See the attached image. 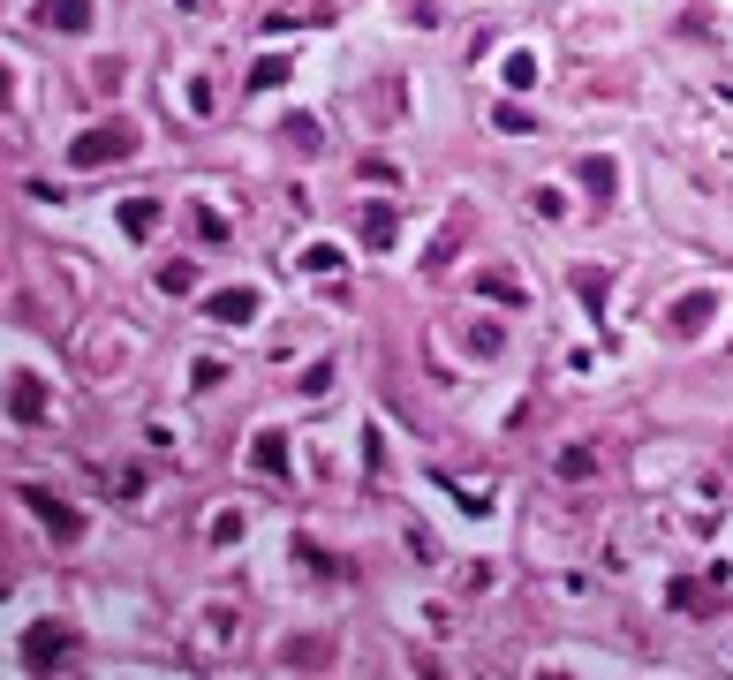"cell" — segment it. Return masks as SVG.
I'll list each match as a JSON object with an SVG mask.
<instances>
[{
	"instance_id": "cell-2",
	"label": "cell",
	"mask_w": 733,
	"mask_h": 680,
	"mask_svg": "<svg viewBox=\"0 0 733 680\" xmlns=\"http://www.w3.org/2000/svg\"><path fill=\"white\" fill-rule=\"evenodd\" d=\"M23 507H31V514H38V522H46L61 544H76V537H84V514H76L69 499H53L46 484H23Z\"/></svg>"
},
{
	"instance_id": "cell-14",
	"label": "cell",
	"mask_w": 733,
	"mask_h": 680,
	"mask_svg": "<svg viewBox=\"0 0 733 680\" xmlns=\"http://www.w3.org/2000/svg\"><path fill=\"white\" fill-rule=\"evenodd\" d=\"M582 182H590V197H605V189H613V167H605V159H590V167H582Z\"/></svg>"
},
{
	"instance_id": "cell-10",
	"label": "cell",
	"mask_w": 733,
	"mask_h": 680,
	"mask_svg": "<svg viewBox=\"0 0 733 680\" xmlns=\"http://www.w3.org/2000/svg\"><path fill=\"white\" fill-rule=\"evenodd\" d=\"M590 469H597V454H590V446H567V454H560V476H567V484H582Z\"/></svg>"
},
{
	"instance_id": "cell-1",
	"label": "cell",
	"mask_w": 733,
	"mask_h": 680,
	"mask_svg": "<svg viewBox=\"0 0 733 680\" xmlns=\"http://www.w3.org/2000/svg\"><path fill=\"white\" fill-rule=\"evenodd\" d=\"M137 152V129H129V121H99V129H84L69 144V167L76 174H91V167H106V159H129Z\"/></svg>"
},
{
	"instance_id": "cell-4",
	"label": "cell",
	"mask_w": 733,
	"mask_h": 680,
	"mask_svg": "<svg viewBox=\"0 0 733 680\" xmlns=\"http://www.w3.org/2000/svg\"><path fill=\"white\" fill-rule=\"evenodd\" d=\"M8 408H16V424H46V386L31 371H16L8 378Z\"/></svg>"
},
{
	"instance_id": "cell-15",
	"label": "cell",
	"mask_w": 733,
	"mask_h": 680,
	"mask_svg": "<svg viewBox=\"0 0 733 680\" xmlns=\"http://www.w3.org/2000/svg\"><path fill=\"white\" fill-rule=\"evenodd\" d=\"M0 106H8V68H0Z\"/></svg>"
},
{
	"instance_id": "cell-11",
	"label": "cell",
	"mask_w": 733,
	"mask_h": 680,
	"mask_svg": "<svg viewBox=\"0 0 733 680\" xmlns=\"http://www.w3.org/2000/svg\"><path fill=\"white\" fill-rule=\"evenodd\" d=\"M363 242H371V250H386V242H393V212H363Z\"/></svg>"
},
{
	"instance_id": "cell-3",
	"label": "cell",
	"mask_w": 733,
	"mask_h": 680,
	"mask_svg": "<svg viewBox=\"0 0 733 680\" xmlns=\"http://www.w3.org/2000/svg\"><path fill=\"white\" fill-rule=\"evenodd\" d=\"M61 650H76V628H61V620H38V628L23 635V658H31L38 673H53V665H61Z\"/></svg>"
},
{
	"instance_id": "cell-9",
	"label": "cell",
	"mask_w": 733,
	"mask_h": 680,
	"mask_svg": "<svg viewBox=\"0 0 733 680\" xmlns=\"http://www.w3.org/2000/svg\"><path fill=\"white\" fill-rule=\"evenodd\" d=\"M121 227H129V235H152V227H159V204H152V197H137L129 212H121Z\"/></svg>"
},
{
	"instance_id": "cell-6",
	"label": "cell",
	"mask_w": 733,
	"mask_h": 680,
	"mask_svg": "<svg viewBox=\"0 0 733 680\" xmlns=\"http://www.w3.org/2000/svg\"><path fill=\"white\" fill-rule=\"evenodd\" d=\"M205 318L242 325V318H257V295H250V288H227V295H212V303H205Z\"/></svg>"
},
{
	"instance_id": "cell-7",
	"label": "cell",
	"mask_w": 733,
	"mask_h": 680,
	"mask_svg": "<svg viewBox=\"0 0 733 680\" xmlns=\"http://www.w3.org/2000/svg\"><path fill=\"white\" fill-rule=\"evenodd\" d=\"M250 461H257V469H265V476H280V484H288V439H280V431H265Z\"/></svg>"
},
{
	"instance_id": "cell-12",
	"label": "cell",
	"mask_w": 733,
	"mask_h": 680,
	"mask_svg": "<svg viewBox=\"0 0 733 680\" xmlns=\"http://www.w3.org/2000/svg\"><path fill=\"white\" fill-rule=\"evenodd\" d=\"M159 288H167V295H189V288H197V272H189V265H159Z\"/></svg>"
},
{
	"instance_id": "cell-8",
	"label": "cell",
	"mask_w": 733,
	"mask_h": 680,
	"mask_svg": "<svg viewBox=\"0 0 733 680\" xmlns=\"http://www.w3.org/2000/svg\"><path fill=\"white\" fill-rule=\"evenodd\" d=\"M477 295H492V303H522V280H514V272H484Z\"/></svg>"
},
{
	"instance_id": "cell-5",
	"label": "cell",
	"mask_w": 733,
	"mask_h": 680,
	"mask_svg": "<svg viewBox=\"0 0 733 680\" xmlns=\"http://www.w3.org/2000/svg\"><path fill=\"white\" fill-rule=\"evenodd\" d=\"M38 23H46V31H84L91 0H38Z\"/></svg>"
},
{
	"instance_id": "cell-13",
	"label": "cell",
	"mask_w": 733,
	"mask_h": 680,
	"mask_svg": "<svg viewBox=\"0 0 733 680\" xmlns=\"http://www.w3.org/2000/svg\"><path fill=\"white\" fill-rule=\"evenodd\" d=\"M189 227H197V242H227V220H220V212H189Z\"/></svg>"
}]
</instances>
